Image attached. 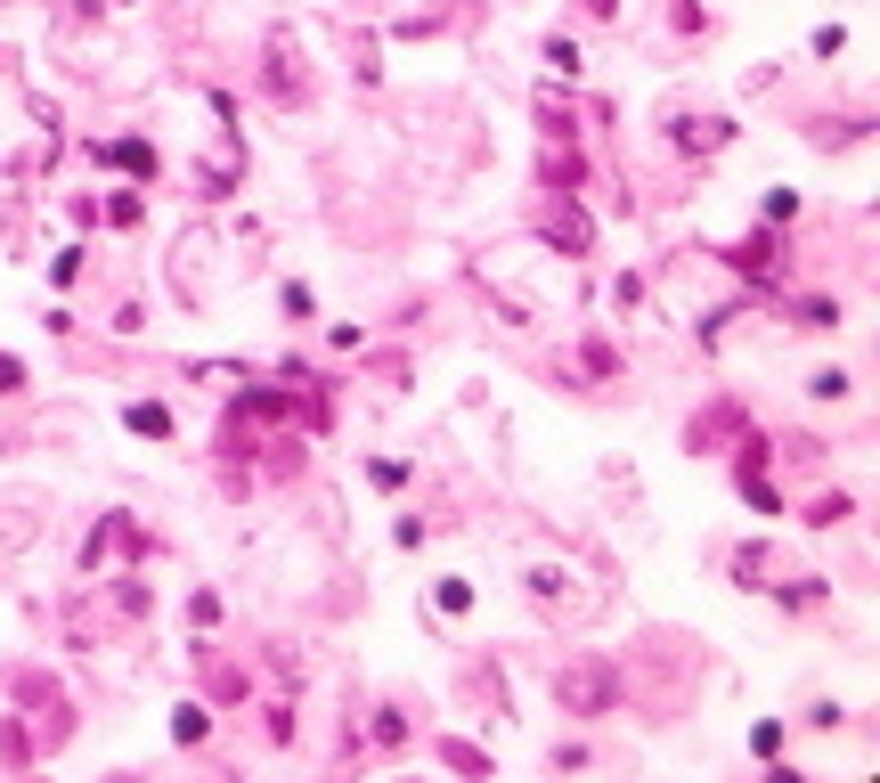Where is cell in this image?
I'll list each match as a JSON object with an SVG mask.
<instances>
[{
  "mask_svg": "<svg viewBox=\"0 0 880 783\" xmlns=\"http://www.w3.org/2000/svg\"><path fill=\"white\" fill-rule=\"evenodd\" d=\"M375 743H384V751H391V743H408V718H400V710H384V718H375Z\"/></svg>",
  "mask_w": 880,
  "mask_h": 783,
  "instance_id": "obj_10",
  "label": "cell"
},
{
  "mask_svg": "<svg viewBox=\"0 0 880 783\" xmlns=\"http://www.w3.org/2000/svg\"><path fill=\"white\" fill-rule=\"evenodd\" d=\"M204 734H213V710H204V702H180V710H172V743H180V751H196Z\"/></svg>",
  "mask_w": 880,
  "mask_h": 783,
  "instance_id": "obj_5",
  "label": "cell"
},
{
  "mask_svg": "<svg viewBox=\"0 0 880 783\" xmlns=\"http://www.w3.org/2000/svg\"><path fill=\"white\" fill-rule=\"evenodd\" d=\"M187 621L213 629V621H221V596H213V588H196V596H187Z\"/></svg>",
  "mask_w": 880,
  "mask_h": 783,
  "instance_id": "obj_9",
  "label": "cell"
},
{
  "mask_svg": "<svg viewBox=\"0 0 880 783\" xmlns=\"http://www.w3.org/2000/svg\"><path fill=\"white\" fill-rule=\"evenodd\" d=\"M98 155H107V163H122V172H155V148H147V139H107Z\"/></svg>",
  "mask_w": 880,
  "mask_h": 783,
  "instance_id": "obj_6",
  "label": "cell"
},
{
  "mask_svg": "<svg viewBox=\"0 0 880 783\" xmlns=\"http://www.w3.org/2000/svg\"><path fill=\"white\" fill-rule=\"evenodd\" d=\"M538 237H555L562 254H587V245H595V229H587V213L571 204V189H562V196L547 204V213H538Z\"/></svg>",
  "mask_w": 880,
  "mask_h": 783,
  "instance_id": "obj_2",
  "label": "cell"
},
{
  "mask_svg": "<svg viewBox=\"0 0 880 783\" xmlns=\"http://www.w3.org/2000/svg\"><path fill=\"white\" fill-rule=\"evenodd\" d=\"M0 392H25V367H17L9 352H0Z\"/></svg>",
  "mask_w": 880,
  "mask_h": 783,
  "instance_id": "obj_12",
  "label": "cell"
},
{
  "mask_svg": "<svg viewBox=\"0 0 880 783\" xmlns=\"http://www.w3.org/2000/svg\"><path fill=\"white\" fill-rule=\"evenodd\" d=\"M432 604H440V612H465V604H473V580H440Z\"/></svg>",
  "mask_w": 880,
  "mask_h": 783,
  "instance_id": "obj_8",
  "label": "cell"
},
{
  "mask_svg": "<svg viewBox=\"0 0 880 783\" xmlns=\"http://www.w3.org/2000/svg\"><path fill=\"white\" fill-rule=\"evenodd\" d=\"M196 662H204V686H213V702H237V694H245V669H228L213 645H196Z\"/></svg>",
  "mask_w": 880,
  "mask_h": 783,
  "instance_id": "obj_3",
  "label": "cell"
},
{
  "mask_svg": "<svg viewBox=\"0 0 880 783\" xmlns=\"http://www.w3.org/2000/svg\"><path fill=\"white\" fill-rule=\"evenodd\" d=\"M122 425L147 432V441H172V408H163V400H131V408H122Z\"/></svg>",
  "mask_w": 880,
  "mask_h": 783,
  "instance_id": "obj_4",
  "label": "cell"
},
{
  "mask_svg": "<svg viewBox=\"0 0 880 783\" xmlns=\"http://www.w3.org/2000/svg\"><path fill=\"white\" fill-rule=\"evenodd\" d=\"M733 571H742V580H783V555H774V547H742Z\"/></svg>",
  "mask_w": 880,
  "mask_h": 783,
  "instance_id": "obj_7",
  "label": "cell"
},
{
  "mask_svg": "<svg viewBox=\"0 0 880 783\" xmlns=\"http://www.w3.org/2000/svg\"><path fill=\"white\" fill-rule=\"evenodd\" d=\"M547 694H555L562 718H603V710L620 702V662H603V653H571V662H555Z\"/></svg>",
  "mask_w": 880,
  "mask_h": 783,
  "instance_id": "obj_1",
  "label": "cell"
},
{
  "mask_svg": "<svg viewBox=\"0 0 880 783\" xmlns=\"http://www.w3.org/2000/svg\"><path fill=\"white\" fill-rule=\"evenodd\" d=\"M807 392H815V400H848V376H840V367H824V376H815Z\"/></svg>",
  "mask_w": 880,
  "mask_h": 783,
  "instance_id": "obj_11",
  "label": "cell"
}]
</instances>
